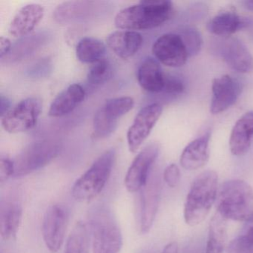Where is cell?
I'll list each match as a JSON object with an SVG mask.
<instances>
[{"instance_id":"6da1fadb","label":"cell","mask_w":253,"mask_h":253,"mask_svg":"<svg viewBox=\"0 0 253 253\" xmlns=\"http://www.w3.org/2000/svg\"><path fill=\"white\" fill-rule=\"evenodd\" d=\"M172 13L170 1L145 0L121 10L115 17V24L122 30H149L164 24Z\"/></svg>"},{"instance_id":"7a4b0ae2","label":"cell","mask_w":253,"mask_h":253,"mask_svg":"<svg viewBox=\"0 0 253 253\" xmlns=\"http://www.w3.org/2000/svg\"><path fill=\"white\" fill-rule=\"evenodd\" d=\"M217 174L215 171H204L191 185L184 207V218L190 226L201 223L217 200Z\"/></svg>"},{"instance_id":"3957f363","label":"cell","mask_w":253,"mask_h":253,"mask_svg":"<svg viewBox=\"0 0 253 253\" xmlns=\"http://www.w3.org/2000/svg\"><path fill=\"white\" fill-rule=\"evenodd\" d=\"M217 213L226 220L248 221L253 214V189L244 180L221 185L217 195Z\"/></svg>"},{"instance_id":"277c9868","label":"cell","mask_w":253,"mask_h":253,"mask_svg":"<svg viewBox=\"0 0 253 253\" xmlns=\"http://www.w3.org/2000/svg\"><path fill=\"white\" fill-rule=\"evenodd\" d=\"M88 221L93 253H119L122 232L112 211L104 206H97L90 211Z\"/></svg>"},{"instance_id":"5b68a950","label":"cell","mask_w":253,"mask_h":253,"mask_svg":"<svg viewBox=\"0 0 253 253\" xmlns=\"http://www.w3.org/2000/svg\"><path fill=\"white\" fill-rule=\"evenodd\" d=\"M115 155V149H108L77 180L72 190L77 201L89 203L101 193L110 177Z\"/></svg>"},{"instance_id":"8992f818","label":"cell","mask_w":253,"mask_h":253,"mask_svg":"<svg viewBox=\"0 0 253 253\" xmlns=\"http://www.w3.org/2000/svg\"><path fill=\"white\" fill-rule=\"evenodd\" d=\"M60 149V143L54 140L28 145L14 158V177H23L43 168L57 158Z\"/></svg>"},{"instance_id":"52a82bcc","label":"cell","mask_w":253,"mask_h":253,"mask_svg":"<svg viewBox=\"0 0 253 253\" xmlns=\"http://www.w3.org/2000/svg\"><path fill=\"white\" fill-rule=\"evenodd\" d=\"M132 97H115L106 100L94 114L92 137L101 140L112 135L118 128V121L134 107Z\"/></svg>"},{"instance_id":"ba28073f","label":"cell","mask_w":253,"mask_h":253,"mask_svg":"<svg viewBox=\"0 0 253 253\" xmlns=\"http://www.w3.org/2000/svg\"><path fill=\"white\" fill-rule=\"evenodd\" d=\"M42 108V100L39 97H29L21 100L1 117L2 128L11 134L32 129L38 123Z\"/></svg>"},{"instance_id":"9c48e42d","label":"cell","mask_w":253,"mask_h":253,"mask_svg":"<svg viewBox=\"0 0 253 253\" xmlns=\"http://www.w3.org/2000/svg\"><path fill=\"white\" fill-rule=\"evenodd\" d=\"M159 152V145L152 143L137 154L128 168L124 180L126 188L128 192L131 193L138 192L145 186Z\"/></svg>"},{"instance_id":"30bf717a","label":"cell","mask_w":253,"mask_h":253,"mask_svg":"<svg viewBox=\"0 0 253 253\" xmlns=\"http://www.w3.org/2000/svg\"><path fill=\"white\" fill-rule=\"evenodd\" d=\"M69 221L66 207L59 204L50 206L44 215L42 237L45 246L51 253H57L64 242Z\"/></svg>"},{"instance_id":"8fae6325","label":"cell","mask_w":253,"mask_h":253,"mask_svg":"<svg viewBox=\"0 0 253 253\" xmlns=\"http://www.w3.org/2000/svg\"><path fill=\"white\" fill-rule=\"evenodd\" d=\"M162 112L159 103H152L139 111L127 132L128 149L131 153L137 152L149 137Z\"/></svg>"},{"instance_id":"7c38bea8","label":"cell","mask_w":253,"mask_h":253,"mask_svg":"<svg viewBox=\"0 0 253 253\" xmlns=\"http://www.w3.org/2000/svg\"><path fill=\"white\" fill-rule=\"evenodd\" d=\"M152 53L158 62L172 68L181 67L189 57L179 34H165L160 37L153 44Z\"/></svg>"},{"instance_id":"4fadbf2b","label":"cell","mask_w":253,"mask_h":253,"mask_svg":"<svg viewBox=\"0 0 253 253\" xmlns=\"http://www.w3.org/2000/svg\"><path fill=\"white\" fill-rule=\"evenodd\" d=\"M161 195V182L157 174L149 176L140 195V229L142 234L149 232L156 217Z\"/></svg>"},{"instance_id":"5bb4252c","label":"cell","mask_w":253,"mask_h":253,"mask_svg":"<svg viewBox=\"0 0 253 253\" xmlns=\"http://www.w3.org/2000/svg\"><path fill=\"white\" fill-rule=\"evenodd\" d=\"M211 91L210 112L217 115L227 110L236 102L241 93V86L236 80L226 75L214 79Z\"/></svg>"},{"instance_id":"9a60e30c","label":"cell","mask_w":253,"mask_h":253,"mask_svg":"<svg viewBox=\"0 0 253 253\" xmlns=\"http://www.w3.org/2000/svg\"><path fill=\"white\" fill-rule=\"evenodd\" d=\"M105 2L67 1L57 5L53 12L54 20L60 24H69L88 19L100 11Z\"/></svg>"},{"instance_id":"2e32d148","label":"cell","mask_w":253,"mask_h":253,"mask_svg":"<svg viewBox=\"0 0 253 253\" xmlns=\"http://www.w3.org/2000/svg\"><path fill=\"white\" fill-rule=\"evenodd\" d=\"M23 219V207L14 195H7L0 201V234L5 241L17 236Z\"/></svg>"},{"instance_id":"e0dca14e","label":"cell","mask_w":253,"mask_h":253,"mask_svg":"<svg viewBox=\"0 0 253 253\" xmlns=\"http://www.w3.org/2000/svg\"><path fill=\"white\" fill-rule=\"evenodd\" d=\"M44 16V8L38 3L25 5L14 15L8 28V33L14 38L29 35L36 28Z\"/></svg>"},{"instance_id":"ac0fdd59","label":"cell","mask_w":253,"mask_h":253,"mask_svg":"<svg viewBox=\"0 0 253 253\" xmlns=\"http://www.w3.org/2000/svg\"><path fill=\"white\" fill-rule=\"evenodd\" d=\"M143 39L134 31H117L106 38V43L120 58L127 60L132 57L141 48Z\"/></svg>"},{"instance_id":"d6986e66","label":"cell","mask_w":253,"mask_h":253,"mask_svg":"<svg viewBox=\"0 0 253 253\" xmlns=\"http://www.w3.org/2000/svg\"><path fill=\"white\" fill-rule=\"evenodd\" d=\"M222 56L228 65L241 73H250L253 70V57L245 45L236 38H230L225 42Z\"/></svg>"},{"instance_id":"ffe728a7","label":"cell","mask_w":253,"mask_h":253,"mask_svg":"<svg viewBox=\"0 0 253 253\" xmlns=\"http://www.w3.org/2000/svg\"><path fill=\"white\" fill-rule=\"evenodd\" d=\"M253 137V112L244 114L235 123L229 139L232 155L242 156L247 153Z\"/></svg>"},{"instance_id":"44dd1931","label":"cell","mask_w":253,"mask_h":253,"mask_svg":"<svg viewBox=\"0 0 253 253\" xmlns=\"http://www.w3.org/2000/svg\"><path fill=\"white\" fill-rule=\"evenodd\" d=\"M85 90L80 84H72L55 97L50 106L48 115L60 118L73 112L85 97Z\"/></svg>"},{"instance_id":"7402d4cb","label":"cell","mask_w":253,"mask_h":253,"mask_svg":"<svg viewBox=\"0 0 253 253\" xmlns=\"http://www.w3.org/2000/svg\"><path fill=\"white\" fill-rule=\"evenodd\" d=\"M210 132L206 133L186 146L180 156V164L183 168L196 170L207 164L210 158Z\"/></svg>"},{"instance_id":"603a6c76","label":"cell","mask_w":253,"mask_h":253,"mask_svg":"<svg viewBox=\"0 0 253 253\" xmlns=\"http://www.w3.org/2000/svg\"><path fill=\"white\" fill-rule=\"evenodd\" d=\"M137 78L140 87L148 92L164 91L165 73L155 59L148 57L142 62L137 70Z\"/></svg>"},{"instance_id":"cb8c5ba5","label":"cell","mask_w":253,"mask_h":253,"mask_svg":"<svg viewBox=\"0 0 253 253\" xmlns=\"http://www.w3.org/2000/svg\"><path fill=\"white\" fill-rule=\"evenodd\" d=\"M244 23L236 12L232 11L219 13L210 20L207 29L212 35L229 37L241 29Z\"/></svg>"},{"instance_id":"d4e9b609","label":"cell","mask_w":253,"mask_h":253,"mask_svg":"<svg viewBox=\"0 0 253 253\" xmlns=\"http://www.w3.org/2000/svg\"><path fill=\"white\" fill-rule=\"evenodd\" d=\"M226 241V219L217 212L210 222L206 253H223Z\"/></svg>"},{"instance_id":"484cf974","label":"cell","mask_w":253,"mask_h":253,"mask_svg":"<svg viewBox=\"0 0 253 253\" xmlns=\"http://www.w3.org/2000/svg\"><path fill=\"white\" fill-rule=\"evenodd\" d=\"M48 39V34L44 32L22 38L14 44L11 48V52L5 58L11 62L17 61L25 58L32 54L34 51H37L40 47L42 46Z\"/></svg>"},{"instance_id":"4316f807","label":"cell","mask_w":253,"mask_h":253,"mask_svg":"<svg viewBox=\"0 0 253 253\" xmlns=\"http://www.w3.org/2000/svg\"><path fill=\"white\" fill-rule=\"evenodd\" d=\"M106 47L100 40L93 38H84L77 44L76 55L79 61L84 63H92L104 58Z\"/></svg>"},{"instance_id":"83f0119b","label":"cell","mask_w":253,"mask_h":253,"mask_svg":"<svg viewBox=\"0 0 253 253\" xmlns=\"http://www.w3.org/2000/svg\"><path fill=\"white\" fill-rule=\"evenodd\" d=\"M65 253H89V233L84 222H77L68 238Z\"/></svg>"},{"instance_id":"f1b7e54d","label":"cell","mask_w":253,"mask_h":253,"mask_svg":"<svg viewBox=\"0 0 253 253\" xmlns=\"http://www.w3.org/2000/svg\"><path fill=\"white\" fill-rule=\"evenodd\" d=\"M112 66L109 60L101 59L90 68L87 75V85L91 88H99L112 78Z\"/></svg>"},{"instance_id":"f546056e","label":"cell","mask_w":253,"mask_h":253,"mask_svg":"<svg viewBox=\"0 0 253 253\" xmlns=\"http://www.w3.org/2000/svg\"><path fill=\"white\" fill-rule=\"evenodd\" d=\"M179 35L183 39L189 57L197 55L201 51L203 43L200 32L195 28L187 27L184 28Z\"/></svg>"},{"instance_id":"4dcf8cb0","label":"cell","mask_w":253,"mask_h":253,"mask_svg":"<svg viewBox=\"0 0 253 253\" xmlns=\"http://www.w3.org/2000/svg\"><path fill=\"white\" fill-rule=\"evenodd\" d=\"M229 253H253V237L244 235L231 243Z\"/></svg>"},{"instance_id":"1f68e13d","label":"cell","mask_w":253,"mask_h":253,"mask_svg":"<svg viewBox=\"0 0 253 253\" xmlns=\"http://www.w3.org/2000/svg\"><path fill=\"white\" fill-rule=\"evenodd\" d=\"M184 84L181 80L174 75L165 74L164 92L168 94H180L184 91Z\"/></svg>"},{"instance_id":"d6a6232c","label":"cell","mask_w":253,"mask_h":253,"mask_svg":"<svg viewBox=\"0 0 253 253\" xmlns=\"http://www.w3.org/2000/svg\"><path fill=\"white\" fill-rule=\"evenodd\" d=\"M164 180L169 187L174 188L179 184L180 180V172L176 164H170L164 171Z\"/></svg>"},{"instance_id":"836d02e7","label":"cell","mask_w":253,"mask_h":253,"mask_svg":"<svg viewBox=\"0 0 253 253\" xmlns=\"http://www.w3.org/2000/svg\"><path fill=\"white\" fill-rule=\"evenodd\" d=\"M14 174V161L8 157H1L0 158V183L1 184L6 182L11 176Z\"/></svg>"},{"instance_id":"e575fe53","label":"cell","mask_w":253,"mask_h":253,"mask_svg":"<svg viewBox=\"0 0 253 253\" xmlns=\"http://www.w3.org/2000/svg\"><path fill=\"white\" fill-rule=\"evenodd\" d=\"M12 44L8 38L2 36L0 38V58H5L11 52Z\"/></svg>"},{"instance_id":"d590c367","label":"cell","mask_w":253,"mask_h":253,"mask_svg":"<svg viewBox=\"0 0 253 253\" xmlns=\"http://www.w3.org/2000/svg\"><path fill=\"white\" fill-rule=\"evenodd\" d=\"M11 100L3 94L0 97V115L1 117L5 115L11 109Z\"/></svg>"},{"instance_id":"8d00e7d4","label":"cell","mask_w":253,"mask_h":253,"mask_svg":"<svg viewBox=\"0 0 253 253\" xmlns=\"http://www.w3.org/2000/svg\"><path fill=\"white\" fill-rule=\"evenodd\" d=\"M161 253H178V245L175 242L170 243Z\"/></svg>"},{"instance_id":"74e56055","label":"cell","mask_w":253,"mask_h":253,"mask_svg":"<svg viewBox=\"0 0 253 253\" xmlns=\"http://www.w3.org/2000/svg\"><path fill=\"white\" fill-rule=\"evenodd\" d=\"M247 227H246L245 233L246 235H250L253 237V214L250 220L247 221Z\"/></svg>"},{"instance_id":"f35d334b","label":"cell","mask_w":253,"mask_h":253,"mask_svg":"<svg viewBox=\"0 0 253 253\" xmlns=\"http://www.w3.org/2000/svg\"><path fill=\"white\" fill-rule=\"evenodd\" d=\"M242 3L247 10L253 11V0H245Z\"/></svg>"}]
</instances>
